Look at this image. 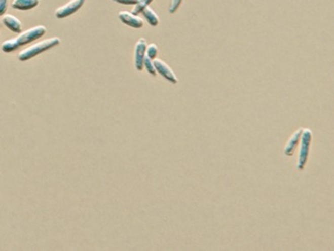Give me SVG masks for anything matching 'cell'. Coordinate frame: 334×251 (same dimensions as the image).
<instances>
[{"label":"cell","mask_w":334,"mask_h":251,"mask_svg":"<svg viewBox=\"0 0 334 251\" xmlns=\"http://www.w3.org/2000/svg\"><path fill=\"white\" fill-rule=\"evenodd\" d=\"M60 44V39L59 38H52L43 40L41 42L36 43L35 45L28 46V48L21 51V53L18 54V59L21 61H27L54 46H59Z\"/></svg>","instance_id":"obj_1"},{"label":"cell","mask_w":334,"mask_h":251,"mask_svg":"<svg viewBox=\"0 0 334 251\" xmlns=\"http://www.w3.org/2000/svg\"><path fill=\"white\" fill-rule=\"evenodd\" d=\"M312 136H313V133L310 129L309 128L303 129V133L301 136V140H300L301 147H300L299 156H298V162H297V169L299 170H303L306 166L309 154H310Z\"/></svg>","instance_id":"obj_2"},{"label":"cell","mask_w":334,"mask_h":251,"mask_svg":"<svg viewBox=\"0 0 334 251\" xmlns=\"http://www.w3.org/2000/svg\"><path fill=\"white\" fill-rule=\"evenodd\" d=\"M46 33V28L43 25H39L33 28H29L26 31L21 32L20 35L15 39L18 46H25L27 44L33 42L36 39H39Z\"/></svg>","instance_id":"obj_3"},{"label":"cell","mask_w":334,"mask_h":251,"mask_svg":"<svg viewBox=\"0 0 334 251\" xmlns=\"http://www.w3.org/2000/svg\"><path fill=\"white\" fill-rule=\"evenodd\" d=\"M86 0H71L70 2L64 5L62 7H59L55 11V17L58 19H63L68 17L72 14L78 12L81 8Z\"/></svg>","instance_id":"obj_4"},{"label":"cell","mask_w":334,"mask_h":251,"mask_svg":"<svg viewBox=\"0 0 334 251\" xmlns=\"http://www.w3.org/2000/svg\"><path fill=\"white\" fill-rule=\"evenodd\" d=\"M147 42L144 39H139L135 46V54H134V64L137 70H143L144 60L145 58Z\"/></svg>","instance_id":"obj_5"},{"label":"cell","mask_w":334,"mask_h":251,"mask_svg":"<svg viewBox=\"0 0 334 251\" xmlns=\"http://www.w3.org/2000/svg\"><path fill=\"white\" fill-rule=\"evenodd\" d=\"M154 65H155L156 72L161 75L162 78H165L166 80H168L172 84H177L178 79L176 78L174 71L171 69V67H169L168 64L160 59H155L154 60Z\"/></svg>","instance_id":"obj_6"},{"label":"cell","mask_w":334,"mask_h":251,"mask_svg":"<svg viewBox=\"0 0 334 251\" xmlns=\"http://www.w3.org/2000/svg\"><path fill=\"white\" fill-rule=\"evenodd\" d=\"M120 21L125 25H128L129 27L133 28H141L144 26L143 20L139 16L136 14L127 12V11H122L118 14Z\"/></svg>","instance_id":"obj_7"},{"label":"cell","mask_w":334,"mask_h":251,"mask_svg":"<svg viewBox=\"0 0 334 251\" xmlns=\"http://www.w3.org/2000/svg\"><path fill=\"white\" fill-rule=\"evenodd\" d=\"M303 128H299L291 136V138H289L287 144H286L285 149H284L285 156H292L294 154L297 147L300 144V140H301V136H302V133H303Z\"/></svg>","instance_id":"obj_8"},{"label":"cell","mask_w":334,"mask_h":251,"mask_svg":"<svg viewBox=\"0 0 334 251\" xmlns=\"http://www.w3.org/2000/svg\"><path fill=\"white\" fill-rule=\"evenodd\" d=\"M2 22L7 28L10 29L11 31L18 33V34H21L22 32V24H21V21L18 18L14 16L13 14L4 15L2 18Z\"/></svg>","instance_id":"obj_9"},{"label":"cell","mask_w":334,"mask_h":251,"mask_svg":"<svg viewBox=\"0 0 334 251\" xmlns=\"http://www.w3.org/2000/svg\"><path fill=\"white\" fill-rule=\"evenodd\" d=\"M40 0H14L12 7L16 10H30L34 7H38Z\"/></svg>","instance_id":"obj_10"},{"label":"cell","mask_w":334,"mask_h":251,"mask_svg":"<svg viewBox=\"0 0 334 251\" xmlns=\"http://www.w3.org/2000/svg\"><path fill=\"white\" fill-rule=\"evenodd\" d=\"M142 14L144 15V17L145 18V20L147 21L149 25L155 27V26L159 24V22H160L159 16L155 11L153 10L150 7H145L144 10L142 11Z\"/></svg>","instance_id":"obj_11"},{"label":"cell","mask_w":334,"mask_h":251,"mask_svg":"<svg viewBox=\"0 0 334 251\" xmlns=\"http://www.w3.org/2000/svg\"><path fill=\"white\" fill-rule=\"evenodd\" d=\"M18 48H19V46H18L15 39H9V40L5 41L2 46H1V49H2L4 53H12V52H14L15 50H17Z\"/></svg>","instance_id":"obj_12"},{"label":"cell","mask_w":334,"mask_h":251,"mask_svg":"<svg viewBox=\"0 0 334 251\" xmlns=\"http://www.w3.org/2000/svg\"><path fill=\"white\" fill-rule=\"evenodd\" d=\"M154 0H139L138 3L134 7L132 14H136V15L141 14L142 11L144 10L145 7H147Z\"/></svg>","instance_id":"obj_13"},{"label":"cell","mask_w":334,"mask_h":251,"mask_svg":"<svg viewBox=\"0 0 334 251\" xmlns=\"http://www.w3.org/2000/svg\"><path fill=\"white\" fill-rule=\"evenodd\" d=\"M145 54L148 58H150L151 60H155L156 57L158 55V46H156L155 44H150L146 46V52Z\"/></svg>","instance_id":"obj_14"},{"label":"cell","mask_w":334,"mask_h":251,"mask_svg":"<svg viewBox=\"0 0 334 251\" xmlns=\"http://www.w3.org/2000/svg\"><path fill=\"white\" fill-rule=\"evenodd\" d=\"M144 67H145V69L147 70L148 73L152 75V76H156V74H157V72L155 70V65H154V60H151L150 58H148L146 55L144 58Z\"/></svg>","instance_id":"obj_15"},{"label":"cell","mask_w":334,"mask_h":251,"mask_svg":"<svg viewBox=\"0 0 334 251\" xmlns=\"http://www.w3.org/2000/svg\"><path fill=\"white\" fill-rule=\"evenodd\" d=\"M183 0H171V4L169 8V14H175L176 11L178 10Z\"/></svg>","instance_id":"obj_16"},{"label":"cell","mask_w":334,"mask_h":251,"mask_svg":"<svg viewBox=\"0 0 334 251\" xmlns=\"http://www.w3.org/2000/svg\"><path fill=\"white\" fill-rule=\"evenodd\" d=\"M9 0H0V16L4 15L8 7Z\"/></svg>","instance_id":"obj_17"},{"label":"cell","mask_w":334,"mask_h":251,"mask_svg":"<svg viewBox=\"0 0 334 251\" xmlns=\"http://www.w3.org/2000/svg\"><path fill=\"white\" fill-rule=\"evenodd\" d=\"M116 3L122 4V5H137L139 0H112Z\"/></svg>","instance_id":"obj_18"}]
</instances>
